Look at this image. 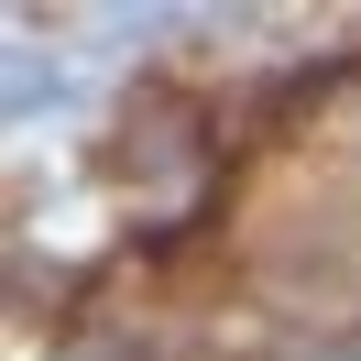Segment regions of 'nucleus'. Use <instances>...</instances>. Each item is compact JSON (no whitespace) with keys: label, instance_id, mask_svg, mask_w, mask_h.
I'll return each mask as SVG.
<instances>
[{"label":"nucleus","instance_id":"f257e3e1","mask_svg":"<svg viewBox=\"0 0 361 361\" xmlns=\"http://www.w3.org/2000/svg\"><path fill=\"white\" fill-rule=\"evenodd\" d=\"M263 361H361V329H295V339H274Z\"/></svg>","mask_w":361,"mask_h":361}]
</instances>
